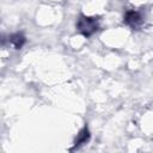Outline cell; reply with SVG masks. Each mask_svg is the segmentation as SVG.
Returning <instances> with one entry per match:
<instances>
[{"instance_id":"4","label":"cell","mask_w":153,"mask_h":153,"mask_svg":"<svg viewBox=\"0 0 153 153\" xmlns=\"http://www.w3.org/2000/svg\"><path fill=\"white\" fill-rule=\"evenodd\" d=\"M25 43V37L22 33H14L10 37V44L14 49H20Z\"/></svg>"},{"instance_id":"1","label":"cell","mask_w":153,"mask_h":153,"mask_svg":"<svg viewBox=\"0 0 153 153\" xmlns=\"http://www.w3.org/2000/svg\"><path fill=\"white\" fill-rule=\"evenodd\" d=\"M98 27H99V20L98 18H94V17L80 16L76 23L78 31L85 37H90L91 35H93L98 30Z\"/></svg>"},{"instance_id":"3","label":"cell","mask_w":153,"mask_h":153,"mask_svg":"<svg viewBox=\"0 0 153 153\" xmlns=\"http://www.w3.org/2000/svg\"><path fill=\"white\" fill-rule=\"evenodd\" d=\"M88 139H90V131H88L87 127H85V128L80 131V134L78 135V137H76V140H75V145H74V147L72 148V151L75 149V148H79V147L82 146V145H85V143L88 141Z\"/></svg>"},{"instance_id":"2","label":"cell","mask_w":153,"mask_h":153,"mask_svg":"<svg viewBox=\"0 0 153 153\" xmlns=\"http://www.w3.org/2000/svg\"><path fill=\"white\" fill-rule=\"evenodd\" d=\"M124 23L127 25H129L130 27H133V29H137V27H140L142 25L143 18H142V16H141V13L139 11L130 10V11H127L126 12Z\"/></svg>"}]
</instances>
